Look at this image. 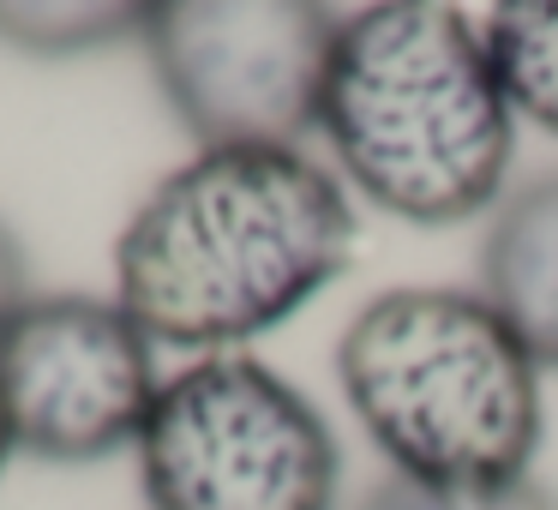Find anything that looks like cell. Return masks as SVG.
Listing matches in <instances>:
<instances>
[{
  "mask_svg": "<svg viewBox=\"0 0 558 510\" xmlns=\"http://www.w3.org/2000/svg\"><path fill=\"white\" fill-rule=\"evenodd\" d=\"M354 205L306 150H198L114 241V301L150 342L229 349L289 325L342 277Z\"/></svg>",
  "mask_w": 558,
  "mask_h": 510,
  "instance_id": "1",
  "label": "cell"
},
{
  "mask_svg": "<svg viewBox=\"0 0 558 510\" xmlns=\"http://www.w3.org/2000/svg\"><path fill=\"white\" fill-rule=\"evenodd\" d=\"M318 133L337 169L414 229L498 210L517 157V114L481 31L426 0H385L342 19Z\"/></svg>",
  "mask_w": 558,
  "mask_h": 510,
  "instance_id": "2",
  "label": "cell"
},
{
  "mask_svg": "<svg viewBox=\"0 0 558 510\" xmlns=\"http://www.w3.org/2000/svg\"><path fill=\"white\" fill-rule=\"evenodd\" d=\"M337 378L390 474L457 493L529 481L541 450V366L462 289H390L349 318Z\"/></svg>",
  "mask_w": 558,
  "mask_h": 510,
  "instance_id": "3",
  "label": "cell"
},
{
  "mask_svg": "<svg viewBox=\"0 0 558 510\" xmlns=\"http://www.w3.org/2000/svg\"><path fill=\"white\" fill-rule=\"evenodd\" d=\"M133 450L150 510H337L342 457L325 414L253 354L174 373Z\"/></svg>",
  "mask_w": 558,
  "mask_h": 510,
  "instance_id": "4",
  "label": "cell"
},
{
  "mask_svg": "<svg viewBox=\"0 0 558 510\" xmlns=\"http://www.w3.org/2000/svg\"><path fill=\"white\" fill-rule=\"evenodd\" d=\"M342 13L313 0H162L145 13V61L198 150H301Z\"/></svg>",
  "mask_w": 558,
  "mask_h": 510,
  "instance_id": "5",
  "label": "cell"
},
{
  "mask_svg": "<svg viewBox=\"0 0 558 510\" xmlns=\"http://www.w3.org/2000/svg\"><path fill=\"white\" fill-rule=\"evenodd\" d=\"M157 390L150 337L121 301L31 294L0 325V409L37 462H102L138 445Z\"/></svg>",
  "mask_w": 558,
  "mask_h": 510,
  "instance_id": "6",
  "label": "cell"
},
{
  "mask_svg": "<svg viewBox=\"0 0 558 510\" xmlns=\"http://www.w3.org/2000/svg\"><path fill=\"white\" fill-rule=\"evenodd\" d=\"M481 301L541 373H558V169L529 174L498 198L481 241Z\"/></svg>",
  "mask_w": 558,
  "mask_h": 510,
  "instance_id": "7",
  "label": "cell"
},
{
  "mask_svg": "<svg viewBox=\"0 0 558 510\" xmlns=\"http://www.w3.org/2000/svg\"><path fill=\"white\" fill-rule=\"evenodd\" d=\"M493 78L510 114L558 138V0H510L493 7L481 31Z\"/></svg>",
  "mask_w": 558,
  "mask_h": 510,
  "instance_id": "8",
  "label": "cell"
},
{
  "mask_svg": "<svg viewBox=\"0 0 558 510\" xmlns=\"http://www.w3.org/2000/svg\"><path fill=\"white\" fill-rule=\"evenodd\" d=\"M145 13L150 7H121V0H31V7H0V42L43 61H66V54L138 42Z\"/></svg>",
  "mask_w": 558,
  "mask_h": 510,
  "instance_id": "9",
  "label": "cell"
},
{
  "mask_svg": "<svg viewBox=\"0 0 558 510\" xmlns=\"http://www.w3.org/2000/svg\"><path fill=\"white\" fill-rule=\"evenodd\" d=\"M354 510H558V498L541 481L457 493V486H421V481H402V474H385L378 486H366V498Z\"/></svg>",
  "mask_w": 558,
  "mask_h": 510,
  "instance_id": "10",
  "label": "cell"
},
{
  "mask_svg": "<svg viewBox=\"0 0 558 510\" xmlns=\"http://www.w3.org/2000/svg\"><path fill=\"white\" fill-rule=\"evenodd\" d=\"M25 301H31V258H25V246H19V234L0 222V325H7Z\"/></svg>",
  "mask_w": 558,
  "mask_h": 510,
  "instance_id": "11",
  "label": "cell"
},
{
  "mask_svg": "<svg viewBox=\"0 0 558 510\" xmlns=\"http://www.w3.org/2000/svg\"><path fill=\"white\" fill-rule=\"evenodd\" d=\"M13 426H7V409H0V474H7V457H13Z\"/></svg>",
  "mask_w": 558,
  "mask_h": 510,
  "instance_id": "12",
  "label": "cell"
}]
</instances>
